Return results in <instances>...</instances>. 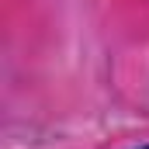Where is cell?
<instances>
[{
	"label": "cell",
	"instance_id": "6da1fadb",
	"mask_svg": "<svg viewBox=\"0 0 149 149\" xmlns=\"http://www.w3.org/2000/svg\"><path fill=\"white\" fill-rule=\"evenodd\" d=\"M142 149H149V146H142Z\"/></svg>",
	"mask_w": 149,
	"mask_h": 149
}]
</instances>
